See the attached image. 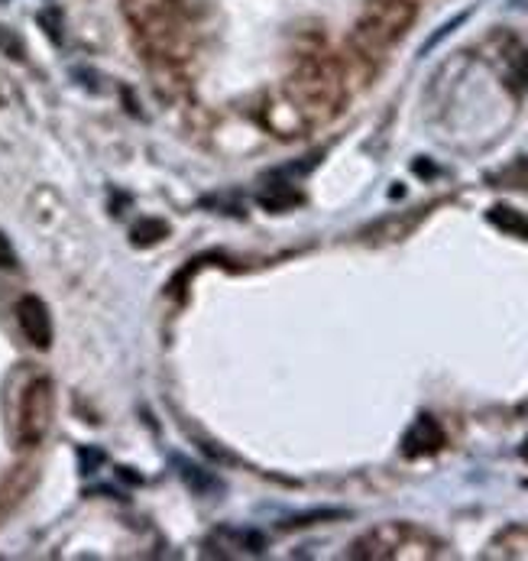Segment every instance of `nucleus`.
I'll return each instance as SVG.
<instances>
[{
    "label": "nucleus",
    "mask_w": 528,
    "mask_h": 561,
    "mask_svg": "<svg viewBox=\"0 0 528 561\" xmlns=\"http://www.w3.org/2000/svg\"><path fill=\"white\" fill-rule=\"evenodd\" d=\"M347 101V76L344 66L328 53H308L296 62L283 84L279 114L266 111V121L276 134L296 137L311 127L331 124Z\"/></svg>",
    "instance_id": "obj_1"
},
{
    "label": "nucleus",
    "mask_w": 528,
    "mask_h": 561,
    "mask_svg": "<svg viewBox=\"0 0 528 561\" xmlns=\"http://www.w3.org/2000/svg\"><path fill=\"white\" fill-rule=\"evenodd\" d=\"M415 16L418 7L412 0H367L351 43L364 59H382L409 33Z\"/></svg>",
    "instance_id": "obj_2"
},
{
    "label": "nucleus",
    "mask_w": 528,
    "mask_h": 561,
    "mask_svg": "<svg viewBox=\"0 0 528 561\" xmlns=\"http://www.w3.org/2000/svg\"><path fill=\"white\" fill-rule=\"evenodd\" d=\"M445 546L432 536V533H425V529H418V526H412V523H382L377 529H370V533H364L354 546H351V559H364V561H402V559H441L445 552H441Z\"/></svg>",
    "instance_id": "obj_3"
},
{
    "label": "nucleus",
    "mask_w": 528,
    "mask_h": 561,
    "mask_svg": "<svg viewBox=\"0 0 528 561\" xmlns=\"http://www.w3.org/2000/svg\"><path fill=\"white\" fill-rule=\"evenodd\" d=\"M127 16L152 53L162 59H182L188 46V23L175 0H124Z\"/></svg>",
    "instance_id": "obj_4"
},
{
    "label": "nucleus",
    "mask_w": 528,
    "mask_h": 561,
    "mask_svg": "<svg viewBox=\"0 0 528 561\" xmlns=\"http://www.w3.org/2000/svg\"><path fill=\"white\" fill-rule=\"evenodd\" d=\"M53 409H56V397H53V383L46 377H36L16 409V438L26 448H36L49 425H53Z\"/></svg>",
    "instance_id": "obj_5"
},
{
    "label": "nucleus",
    "mask_w": 528,
    "mask_h": 561,
    "mask_svg": "<svg viewBox=\"0 0 528 561\" xmlns=\"http://www.w3.org/2000/svg\"><path fill=\"white\" fill-rule=\"evenodd\" d=\"M16 321H20L23 337H26L33 347L46 351V347L53 344V321H49V309L43 306V299L23 296V299L16 302Z\"/></svg>",
    "instance_id": "obj_6"
},
{
    "label": "nucleus",
    "mask_w": 528,
    "mask_h": 561,
    "mask_svg": "<svg viewBox=\"0 0 528 561\" xmlns=\"http://www.w3.org/2000/svg\"><path fill=\"white\" fill-rule=\"evenodd\" d=\"M441 445H445L441 425H438L432 415H422V419H415V425L405 432V438H402V455H405V458H425V455L441 451Z\"/></svg>",
    "instance_id": "obj_7"
},
{
    "label": "nucleus",
    "mask_w": 528,
    "mask_h": 561,
    "mask_svg": "<svg viewBox=\"0 0 528 561\" xmlns=\"http://www.w3.org/2000/svg\"><path fill=\"white\" fill-rule=\"evenodd\" d=\"M503 79L506 84L516 91V94H526L528 88V49L519 39H503Z\"/></svg>",
    "instance_id": "obj_8"
},
{
    "label": "nucleus",
    "mask_w": 528,
    "mask_h": 561,
    "mask_svg": "<svg viewBox=\"0 0 528 561\" xmlns=\"http://www.w3.org/2000/svg\"><path fill=\"white\" fill-rule=\"evenodd\" d=\"M490 221H496L500 228L506 231H516V234H528V221L523 215H516L513 208H493L490 211Z\"/></svg>",
    "instance_id": "obj_9"
},
{
    "label": "nucleus",
    "mask_w": 528,
    "mask_h": 561,
    "mask_svg": "<svg viewBox=\"0 0 528 561\" xmlns=\"http://www.w3.org/2000/svg\"><path fill=\"white\" fill-rule=\"evenodd\" d=\"M13 266H16V253H13L10 241L0 234V270H13Z\"/></svg>",
    "instance_id": "obj_10"
}]
</instances>
